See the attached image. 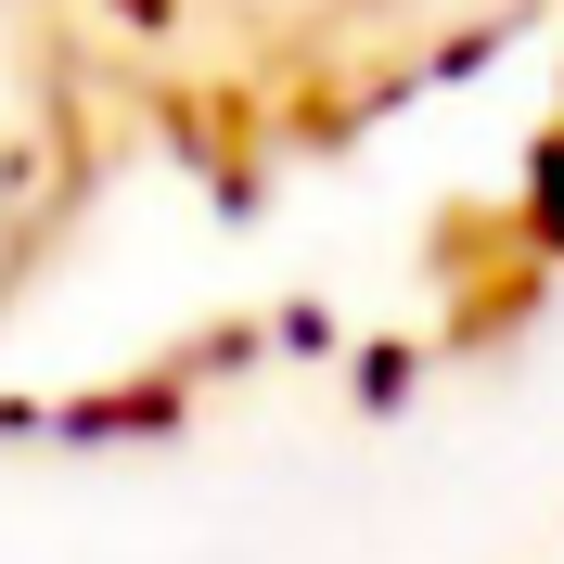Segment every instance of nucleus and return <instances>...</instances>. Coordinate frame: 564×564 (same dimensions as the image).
<instances>
[{
	"mask_svg": "<svg viewBox=\"0 0 564 564\" xmlns=\"http://www.w3.org/2000/svg\"><path fill=\"white\" fill-rule=\"evenodd\" d=\"M26 218H39V167L13 154V141H0V270L26 257Z\"/></svg>",
	"mask_w": 564,
	"mask_h": 564,
	"instance_id": "1",
	"label": "nucleus"
}]
</instances>
